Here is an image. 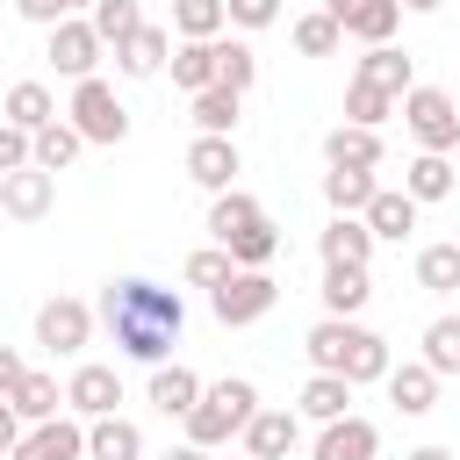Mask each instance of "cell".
<instances>
[{
  "label": "cell",
  "mask_w": 460,
  "mask_h": 460,
  "mask_svg": "<svg viewBox=\"0 0 460 460\" xmlns=\"http://www.w3.org/2000/svg\"><path fill=\"white\" fill-rule=\"evenodd\" d=\"M295 417H309V424H338V417H352V381H345V374H309L302 395H295Z\"/></svg>",
  "instance_id": "23"
},
{
  "label": "cell",
  "mask_w": 460,
  "mask_h": 460,
  "mask_svg": "<svg viewBox=\"0 0 460 460\" xmlns=\"http://www.w3.org/2000/svg\"><path fill=\"white\" fill-rule=\"evenodd\" d=\"M381 129H359V122H338L323 129V165H359V172H381Z\"/></svg>",
  "instance_id": "19"
},
{
  "label": "cell",
  "mask_w": 460,
  "mask_h": 460,
  "mask_svg": "<svg viewBox=\"0 0 460 460\" xmlns=\"http://www.w3.org/2000/svg\"><path fill=\"white\" fill-rule=\"evenodd\" d=\"M165 58H172V29H158V22H144L129 43H115V72L122 79H158Z\"/></svg>",
  "instance_id": "17"
},
{
  "label": "cell",
  "mask_w": 460,
  "mask_h": 460,
  "mask_svg": "<svg viewBox=\"0 0 460 460\" xmlns=\"http://www.w3.org/2000/svg\"><path fill=\"white\" fill-rule=\"evenodd\" d=\"M223 22L230 29H273L280 22V0H223Z\"/></svg>",
  "instance_id": "42"
},
{
  "label": "cell",
  "mask_w": 460,
  "mask_h": 460,
  "mask_svg": "<svg viewBox=\"0 0 460 460\" xmlns=\"http://www.w3.org/2000/svg\"><path fill=\"white\" fill-rule=\"evenodd\" d=\"M388 402H395L402 417H431V410H438V374H431L424 359L388 367Z\"/></svg>",
  "instance_id": "21"
},
{
  "label": "cell",
  "mask_w": 460,
  "mask_h": 460,
  "mask_svg": "<svg viewBox=\"0 0 460 460\" xmlns=\"http://www.w3.org/2000/svg\"><path fill=\"white\" fill-rule=\"evenodd\" d=\"M65 122L79 129V144H122V137H129V108H122V93H115L101 72L72 86V108H65Z\"/></svg>",
  "instance_id": "4"
},
{
  "label": "cell",
  "mask_w": 460,
  "mask_h": 460,
  "mask_svg": "<svg viewBox=\"0 0 460 460\" xmlns=\"http://www.w3.org/2000/svg\"><path fill=\"white\" fill-rule=\"evenodd\" d=\"M316 259L323 266H374V230L359 216H331L316 230Z\"/></svg>",
  "instance_id": "15"
},
{
  "label": "cell",
  "mask_w": 460,
  "mask_h": 460,
  "mask_svg": "<svg viewBox=\"0 0 460 460\" xmlns=\"http://www.w3.org/2000/svg\"><path fill=\"white\" fill-rule=\"evenodd\" d=\"M402 460H453L446 446H417V453H402Z\"/></svg>",
  "instance_id": "49"
},
{
  "label": "cell",
  "mask_w": 460,
  "mask_h": 460,
  "mask_svg": "<svg viewBox=\"0 0 460 460\" xmlns=\"http://www.w3.org/2000/svg\"><path fill=\"white\" fill-rule=\"evenodd\" d=\"M216 86H230V93L259 86V50L244 36H216Z\"/></svg>",
  "instance_id": "31"
},
{
  "label": "cell",
  "mask_w": 460,
  "mask_h": 460,
  "mask_svg": "<svg viewBox=\"0 0 460 460\" xmlns=\"http://www.w3.org/2000/svg\"><path fill=\"white\" fill-rule=\"evenodd\" d=\"M93 316L115 331V352L137 359V367H165V352H172L180 331H187V302H180V288H158V280H137V273L108 280Z\"/></svg>",
  "instance_id": "1"
},
{
  "label": "cell",
  "mask_w": 460,
  "mask_h": 460,
  "mask_svg": "<svg viewBox=\"0 0 460 460\" xmlns=\"http://www.w3.org/2000/svg\"><path fill=\"white\" fill-rule=\"evenodd\" d=\"M165 72H172V86H187V93L216 86V36H208V43H172Z\"/></svg>",
  "instance_id": "33"
},
{
  "label": "cell",
  "mask_w": 460,
  "mask_h": 460,
  "mask_svg": "<svg viewBox=\"0 0 460 460\" xmlns=\"http://www.w3.org/2000/svg\"><path fill=\"white\" fill-rule=\"evenodd\" d=\"M352 79H367V86H381L388 101H402L410 86H417V65H410V50H395V43H374L367 58H359V72Z\"/></svg>",
  "instance_id": "24"
},
{
  "label": "cell",
  "mask_w": 460,
  "mask_h": 460,
  "mask_svg": "<svg viewBox=\"0 0 460 460\" xmlns=\"http://www.w3.org/2000/svg\"><path fill=\"white\" fill-rule=\"evenodd\" d=\"M86 460H144V431L115 410V417H93L86 424Z\"/></svg>",
  "instance_id": "28"
},
{
  "label": "cell",
  "mask_w": 460,
  "mask_h": 460,
  "mask_svg": "<svg viewBox=\"0 0 460 460\" xmlns=\"http://www.w3.org/2000/svg\"><path fill=\"white\" fill-rule=\"evenodd\" d=\"M86 22H93V36H101V50H115V43H129V36L144 29V7H137V0H93Z\"/></svg>",
  "instance_id": "34"
},
{
  "label": "cell",
  "mask_w": 460,
  "mask_h": 460,
  "mask_svg": "<svg viewBox=\"0 0 460 460\" xmlns=\"http://www.w3.org/2000/svg\"><path fill=\"white\" fill-rule=\"evenodd\" d=\"M302 352H309V374H345L352 388L388 381V367H395V359H388V338L367 331L359 316H323V323H309Z\"/></svg>",
  "instance_id": "2"
},
{
  "label": "cell",
  "mask_w": 460,
  "mask_h": 460,
  "mask_svg": "<svg viewBox=\"0 0 460 460\" xmlns=\"http://www.w3.org/2000/svg\"><path fill=\"white\" fill-rule=\"evenodd\" d=\"M14 446H22V417H14V410H7V402H0V460H7V453H14Z\"/></svg>",
  "instance_id": "46"
},
{
  "label": "cell",
  "mask_w": 460,
  "mask_h": 460,
  "mask_svg": "<svg viewBox=\"0 0 460 460\" xmlns=\"http://www.w3.org/2000/svg\"><path fill=\"white\" fill-rule=\"evenodd\" d=\"M402 194L424 208V201H446L453 194V158H438V151H417L410 165H402Z\"/></svg>",
  "instance_id": "29"
},
{
  "label": "cell",
  "mask_w": 460,
  "mask_h": 460,
  "mask_svg": "<svg viewBox=\"0 0 460 460\" xmlns=\"http://www.w3.org/2000/svg\"><path fill=\"white\" fill-rule=\"evenodd\" d=\"M273 302H280V280H273V273H244V266H237L223 288H208V309H216V323H230V331L273 316Z\"/></svg>",
  "instance_id": "6"
},
{
  "label": "cell",
  "mask_w": 460,
  "mask_h": 460,
  "mask_svg": "<svg viewBox=\"0 0 460 460\" xmlns=\"http://www.w3.org/2000/svg\"><path fill=\"white\" fill-rule=\"evenodd\" d=\"M201 388H208V381H201L194 367L165 359V367H151V388H144V395H151V410H158V417H187V410L201 402Z\"/></svg>",
  "instance_id": "18"
},
{
  "label": "cell",
  "mask_w": 460,
  "mask_h": 460,
  "mask_svg": "<svg viewBox=\"0 0 460 460\" xmlns=\"http://www.w3.org/2000/svg\"><path fill=\"white\" fill-rule=\"evenodd\" d=\"M158 460H208V453H201V446H187V438H180V446H165V453H158Z\"/></svg>",
  "instance_id": "47"
},
{
  "label": "cell",
  "mask_w": 460,
  "mask_h": 460,
  "mask_svg": "<svg viewBox=\"0 0 460 460\" xmlns=\"http://www.w3.org/2000/svg\"><path fill=\"white\" fill-rule=\"evenodd\" d=\"M237 172H244V158H237V144H230V137H194V144H187V180H194V187L230 194V187H237Z\"/></svg>",
  "instance_id": "12"
},
{
  "label": "cell",
  "mask_w": 460,
  "mask_h": 460,
  "mask_svg": "<svg viewBox=\"0 0 460 460\" xmlns=\"http://www.w3.org/2000/svg\"><path fill=\"white\" fill-rule=\"evenodd\" d=\"M338 43H345V36H338V22H331V14H323V7H316V14H302V22H295V50H302V58H331V50H338Z\"/></svg>",
  "instance_id": "40"
},
{
  "label": "cell",
  "mask_w": 460,
  "mask_h": 460,
  "mask_svg": "<svg viewBox=\"0 0 460 460\" xmlns=\"http://www.w3.org/2000/svg\"><path fill=\"white\" fill-rule=\"evenodd\" d=\"M115 402H122V374H115V367H101V359L72 367V381H65V417L93 424V417H115Z\"/></svg>",
  "instance_id": "9"
},
{
  "label": "cell",
  "mask_w": 460,
  "mask_h": 460,
  "mask_svg": "<svg viewBox=\"0 0 460 460\" xmlns=\"http://www.w3.org/2000/svg\"><path fill=\"white\" fill-rule=\"evenodd\" d=\"M86 338H93V309H86L79 295H50V302L36 309V345H43V352L72 359V352H86Z\"/></svg>",
  "instance_id": "7"
},
{
  "label": "cell",
  "mask_w": 460,
  "mask_h": 460,
  "mask_svg": "<svg viewBox=\"0 0 460 460\" xmlns=\"http://www.w3.org/2000/svg\"><path fill=\"white\" fill-rule=\"evenodd\" d=\"M50 208H58V172H43V165L0 172V216H14V223H43Z\"/></svg>",
  "instance_id": "10"
},
{
  "label": "cell",
  "mask_w": 460,
  "mask_h": 460,
  "mask_svg": "<svg viewBox=\"0 0 460 460\" xmlns=\"http://www.w3.org/2000/svg\"><path fill=\"white\" fill-rule=\"evenodd\" d=\"M237 460H244V453H237Z\"/></svg>",
  "instance_id": "51"
},
{
  "label": "cell",
  "mask_w": 460,
  "mask_h": 460,
  "mask_svg": "<svg viewBox=\"0 0 460 460\" xmlns=\"http://www.w3.org/2000/svg\"><path fill=\"white\" fill-rule=\"evenodd\" d=\"M395 7H402V14H438L446 0H395Z\"/></svg>",
  "instance_id": "48"
},
{
  "label": "cell",
  "mask_w": 460,
  "mask_h": 460,
  "mask_svg": "<svg viewBox=\"0 0 460 460\" xmlns=\"http://www.w3.org/2000/svg\"><path fill=\"white\" fill-rule=\"evenodd\" d=\"M230 22H223V0H172V36L180 43H208V36H223Z\"/></svg>",
  "instance_id": "36"
},
{
  "label": "cell",
  "mask_w": 460,
  "mask_h": 460,
  "mask_svg": "<svg viewBox=\"0 0 460 460\" xmlns=\"http://www.w3.org/2000/svg\"><path fill=\"white\" fill-rule=\"evenodd\" d=\"M374 194H381V180L359 172V165H331V172H323V201H331V216H359Z\"/></svg>",
  "instance_id": "30"
},
{
  "label": "cell",
  "mask_w": 460,
  "mask_h": 460,
  "mask_svg": "<svg viewBox=\"0 0 460 460\" xmlns=\"http://www.w3.org/2000/svg\"><path fill=\"white\" fill-rule=\"evenodd\" d=\"M79 7H93V0H65V14H79Z\"/></svg>",
  "instance_id": "50"
},
{
  "label": "cell",
  "mask_w": 460,
  "mask_h": 460,
  "mask_svg": "<svg viewBox=\"0 0 460 460\" xmlns=\"http://www.w3.org/2000/svg\"><path fill=\"white\" fill-rule=\"evenodd\" d=\"M79 151H86V144H79V129H72L65 115H58V122H43V129L29 137V165H43V172H65Z\"/></svg>",
  "instance_id": "32"
},
{
  "label": "cell",
  "mask_w": 460,
  "mask_h": 460,
  "mask_svg": "<svg viewBox=\"0 0 460 460\" xmlns=\"http://www.w3.org/2000/svg\"><path fill=\"white\" fill-rule=\"evenodd\" d=\"M359 223L374 230V244H402V237L417 230V201H410L402 187H381V194L359 208Z\"/></svg>",
  "instance_id": "20"
},
{
  "label": "cell",
  "mask_w": 460,
  "mask_h": 460,
  "mask_svg": "<svg viewBox=\"0 0 460 460\" xmlns=\"http://www.w3.org/2000/svg\"><path fill=\"white\" fill-rule=\"evenodd\" d=\"M323 316H359L367 302H374V280H367V266H323Z\"/></svg>",
  "instance_id": "27"
},
{
  "label": "cell",
  "mask_w": 460,
  "mask_h": 460,
  "mask_svg": "<svg viewBox=\"0 0 460 460\" xmlns=\"http://www.w3.org/2000/svg\"><path fill=\"white\" fill-rule=\"evenodd\" d=\"M381 453V431L367 417H338V424H316V446L309 460H374Z\"/></svg>",
  "instance_id": "16"
},
{
  "label": "cell",
  "mask_w": 460,
  "mask_h": 460,
  "mask_svg": "<svg viewBox=\"0 0 460 460\" xmlns=\"http://www.w3.org/2000/svg\"><path fill=\"white\" fill-rule=\"evenodd\" d=\"M22 165H29V137L14 122H0V172H22Z\"/></svg>",
  "instance_id": "43"
},
{
  "label": "cell",
  "mask_w": 460,
  "mask_h": 460,
  "mask_svg": "<svg viewBox=\"0 0 460 460\" xmlns=\"http://www.w3.org/2000/svg\"><path fill=\"white\" fill-rule=\"evenodd\" d=\"M14 14L36 22V29H58V22H65V0H14Z\"/></svg>",
  "instance_id": "44"
},
{
  "label": "cell",
  "mask_w": 460,
  "mask_h": 460,
  "mask_svg": "<svg viewBox=\"0 0 460 460\" xmlns=\"http://www.w3.org/2000/svg\"><path fill=\"white\" fill-rule=\"evenodd\" d=\"M230 273H237V259H230L223 244H201V252H187V280H194V288H223Z\"/></svg>",
  "instance_id": "41"
},
{
  "label": "cell",
  "mask_w": 460,
  "mask_h": 460,
  "mask_svg": "<svg viewBox=\"0 0 460 460\" xmlns=\"http://www.w3.org/2000/svg\"><path fill=\"white\" fill-rule=\"evenodd\" d=\"M22 374H29V359H22L14 345H0V402L14 395V381H22Z\"/></svg>",
  "instance_id": "45"
},
{
  "label": "cell",
  "mask_w": 460,
  "mask_h": 460,
  "mask_svg": "<svg viewBox=\"0 0 460 460\" xmlns=\"http://www.w3.org/2000/svg\"><path fill=\"white\" fill-rule=\"evenodd\" d=\"M323 14L338 22V36H359L367 50L374 43H395V29H402V7L395 0H323Z\"/></svg>",
  "instance_id": "11"
},
{
  "label": "cell",
  "mask_w": 460,
  "mask_h": 460,
  "mask_svg": "<svg viewBox=\"0 0 460 460\" xmlns=\"http://www.w3.org/2000/svg\"><path fill=\"white\" fill-rule=\"evenodd\" d=\"M43 58L79 86V79H93V72H101V58H108V50H101V36H93V22H86V14H65V22L50 29V50H43Z\"/></svg>",
  "instance_id": "8"
},
{
  "label": "cell",
  "mask_w": 460,
  "mask_h": 460,
  "mask_svg": "<svg viewBox=\"0 0 460 460\" xmlns=\"http://www.w3.org/2000/svg\"><path fill=\"white\" fill-rule=\"evenodd\" d=\"M7 410L22 417V431H29V424L65 417V388H58V374H36V367H29V374L14 381V395H7Z\"/></svg>",
  "instance_id": "22"
},
{
  "label": "cell",
  "mask_w": 460,
  "mask_h": 460,
  "mask_svg": "<svg viewBox=\"0 0 460 460\" xmlns=\"http://www.w3.org/2000/svg\"><path fill=\"white\" fill-rule=\"evenodd\" d=\"M7 460H86V424L79 417H50V424H29L22 446Z\"/></svg>",
  "instance_id": "14"
},
{
  "label": "cell",
  "mask_w": 460,
  "mask_h": 460,
  "mask_svg": "<svg viewBox=\"0 0 460 460\" xmlns=\"http://www.w3.org/2000/svg\"><path fill=\"white\" fill-rule=\"evenodd\" d=\"M388 115H395V101H388L381 86H367V79H352V86H345V122H359V129H381Z\"/></svg>",
  "instance_id": "39"
},
{
  "label": "cell",
  "mask_w": 460,
  "mask_h": 460,
  "mask_svg": "<svg viewBox=\"0 0 460 460\" xmlns=\"http://www.w3.org/2000/svg\"><path fill=\"white\" fill-rule=\"evenodd\" d=\"M252 410H259V388H252L244 374H223V381H208V388H201V402L180 417V424H187V446H201V453L230 446V438L252 424Z\"/></svg>",
  "instance_id": "3"
},
{
  "label": "cell",
  "mask_w": 460,
  "mask_h": 460,
  "mask_svg": "<svg viewBox=\"0 0 460 460\" xmlns=\"http://www.w3.org/2000/svg\"><path fill=\"white\" fill-rule=\"evenodd\" d=\"M237 438H244V460H288V453H295V438H302V417H295V410H266V402H259V410H252V424H244Z\"/></svg>",
  "instance_id": "13"
},
{
  "label": "cell",
  "mask_w": 460,
  "mask_h": 460,
  "mask_svg": "<svg viewBox=\"0 0 460 460\" xmlns=\"http://www.w3.org/2000/svg\"><path fill=\"white\" fill-rule=\"evenodd\" d=\"M0 122H14L22 137H36L43 122H58L50 86H43V79H14V86H7V101H0Z\"/></svg>",
  "instance_id": "25"
},
{
  "label": "cell",
  "mask_w": 460,
  "mask_h": 460,
  "mask_svg": "<svg viewBox=\"0 0 460 460\" xmlns=\"http://www.w3.org/2000/svg\"><path fill=\"white\" fill-rule=\"evenodd\" d=\"M417 288L424 295H460V244H424L417 252Z\"/></svg>",
  "instance_id": "37"
},
{
  "label": "cell",
  "mask_w": 460,
  "mask_h": 460,
  "mask_svg": "<svg viewBox=\"0 0 460 460\" xmlns=\"http://www.w3.org/2000/svg\"><path fill=\"white\" fill-rule=\"evenodd\" d=\"M395 108H402V129L417 137V151H438V158H446V151L460 144V101H453L446 86H410Z\"/></svg>",
  "instance_id": "5"
},
{
  "label": "cell",
  "mask_w": 460,
  "mask_h": 460,
  "mask_svg": "<svg viewBox=\"0 0 460 460\" xmlns=\"http://www.w3.org/2000/svg\"><path fill=\"white\" fill-rule=\"evenodd\" d=\"M237 108H244V93L201 86V93H194V129H201V137H230V129H237Z\"/></svg>",
  "instance_id": "35"
},
{
  "label": "cell",
  "mask_w": 460,
  "mask_h": 460,
  "mask_svg": "<svg viewBox=\"0 0 460 460\" xmlns=\"http://www.w3.org/2000/svg\"><path fill=\"white\" fill-rule=\"evenodd\" d=\"M252 223H266L259 194H244V187H230V194H208V237H216V244H237Z\"/></svg>",
  "instance_id": "26"
},
{
  "label": "cell",
  "mask_w": 460,
  "mask_h": 460,
  "mask_svg": "<svg viewBox=\"0 0 460 460\" xmlns=\"http://www.w3.org/2000/svg\"><path fill=\"white\" fill-rule=\"evenodd\" d=\"M424 367L446 381V374H460V316H431L424 323Z\"/></svg>",
  "instance_id": "38"
}]
</instances>
